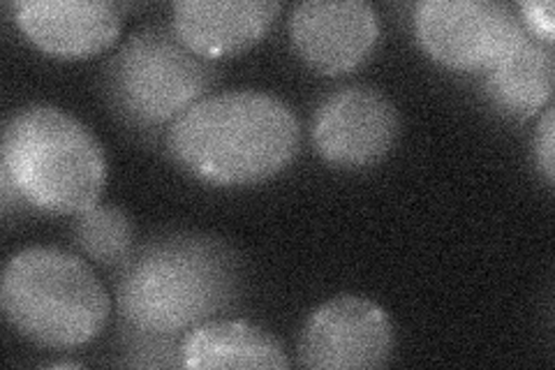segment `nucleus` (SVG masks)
I'll list each match as a JSON object with an SVG mask.
<instances>
[{
    "instance_id": "obj_1",
    "label": "nucleus",
    "mask_w": 555,
    "mask_h": 370,
    "mask_svg": "<svg viewBox=\"0 0 555 370\" xmlns=\"http://www.w3.org/2000/svg\"><path fill=\"white\" fill-rule=\"evenodd\" d=\"M241 261L228 243L165 234L132 253L116 283L118 315L149 336H177L214 320L241 296Z\"/></svg>"
},
{
    "instance_id": "obj_8",
    "label": "nucleus",
    "mask_w": 555,
    "mask_h": 370,
    "mask_svg": "<svg viewBox=\"0 0 555 370\" xmlns=\"http://www.w3.org/2000/svg\"><path fill=\"white\" fill-rule=\"evenodd\" d=\"M401 120L393 102L366 84L338 88L312 118V142L326 163L359 169L389 155Z\"/></svg>"
},
{
    "instance_id": "obj_2",
    "label": "nucleus",
    "mask_w": 555,
    "mask_h": 370,
    "mask_svg": "<svg viewBox=\"0 0 555 370\" xmlns=\"http://www.w3.org/2000/svg\"><path fill=\"white\" fill-rule=\"evenodd\" d=\"M301 126L281 98L262 91L204 95L171 123L167 146L183 169L211 186H250L297 155Z\"/></svg>"
},
{
    "instance_id": "obj_12",
    "label": "nucleus",
    "mask_w": 555,
    "mask_h": 370,
    "mask_svg": "<svg viewBox=\"0 0 555 370\" xmlns=\"http://www.w3.org/2000/svg\"><path fill=\"white\" fill-rule=\"evenodd\" d=\"M183 368H289L287 352L262 327L243 320H208L190 329L179 345Z\"/></svg>"
},
{
    "instance_id": "obj_3",
    "label": "nucleus",
    "mask_w": 555,
    "mask_h": 370,
    "mask_svg": "<svg viewBox=\"0 0 555 370\" xmlns=\"http://www.w3.org/2000/svg\"><path fill=\"white\" fill-rule=\"evenodd\" d=\"M0 174L35 208L79 216L98 206L107 161L79 118L51 104H30L5 123Z\"/></svg>"
},
{
    "instance_id": "obj_7",
    "label": "nucleus",
    "mask_w": 555,
    "mask_h": 370,
    "mask_svg": "<svg viewBox=\"0 0 555 370\" xmlns=\"http://www.w3.org/2000/svg\"><path fill=\"white\" fill-rule=\"evenodd\" d=\"M396 347L389 312L366 296L340 294L312 312L299 339V361L312 370L387 366Z\"/></svg>"
},
{
    "instance_id": "obj_15",
    "label": "nucleus",
    "mask_w": 555,
    "mask_h": 370,
    "mask_svg": "<svg viewBox=\"0 0 555 370\" xmlns=\"http://www.w3.org/2000/svg\"><path fill=\"white\" fill-rule=\"evenodd\" d=\"M537 163H540V169L544 171L546 181H555V110L548 107L544 112V118L540 123V130H537Z\"/></svg>"
},
{
    "instance_id": "obj_11",
    "label": "nucleus",
    "mask_w": 555,
    "mask_h": 370,
    "mask_svg": "<svg viewBox=\"0 0 555 370\" xmlns=\"http://www.w3.org/2000/svg\"><path fill=\"white\" fill-rule=\"evenodd\" d=\"M281 3L273 0H179L173 30L206 61L241 54L269 33Z\"/></svg>"
},
{
    "instance_id": "obj_9",
    "label": "nucleus",
    "mask_w": 555,
    "mask_h": 370,
    "mask_svg": "<svg viewBox=\"0 0 555 370\" xmlns=\"http://www.w3.org/2000/svg\"><path fill=\"white\" fill-rule=\"evenodd\" d=\"M289 38L312 69L340 75L371 56L379 22L363 0H306L292 12Z\"/></svg>"
},
{
    "instance_id": "obj_6",
    "label": "nucleus",
    "mask_w": 555,
    "mask_h": 370,
    "mask_svg": "<svg viewBox=\"0 0 555 370\" xmlns=\"http://www.w3.org/2000/svg\"><path fill=\"white\" fill-rule=\"evenodd\" d=\"M414 33L430 59L454 69H489L528 38L518 14L495 0H424Z\"/></svg>"
},
{
    "instance_id": "obj_5",
    "label": "nucleus",
    "mask_w": 555,
    "mask_h": 370,
    "mask_svg": "<svg viewBox=\"0 0 555 370\" xmlns=\"http://www.w3.org/2000/svg\"><path fill=\"white\" fill-rule=\"evenodd\" d=\"M214 79L211 61L195 54L177 30L146 26L116 51L104 73V88L120 118L155 128L193 107Z\"/></svg>"
},
{
    "instance_id": "obj_14",
    "label": "nucleus",
    "mask_w": 555,
    "mask_h": 370,
    "mask_svg": "<svg viewBox=\"0 0 555 370\" xmlns=\"http://www.w3.org/2000/svg\"><path fill=\"white\" fill-rule=\"evenodd\" d=\"M73 234L86 257L112 267V264H124L130 257L134 225L124 208L93 206L79 214Z\"/></svg>"
},
{
    "instance_id": "obj_13",
    "label": "nucleus",
    "mask_w": 555,
    "mask_h": 370,
    "mask_svg": "<svg viewBox=\"0 0 555 370\" xmlns=\"http://www.w3.org/2000/svg\"><path fill=\"white\" fill-rule=\"evenodd\" d=\"M553 77L555 65L551 47L526 38L489 67L486 95L500 114L530 118L548 104Z\"/></svg>"
},
{
    "instance_id": "obj_16",
    "label": "nucleus",
    "mask_w": 555,
    "mask_h": 370,
    "mask_svg": "<svg viewBox=\"0 0 555 370\" xmlns=\"http://www.w3.org/2000/svg\"><path fill=\"white\" fill-rule=\"evenodd\" d=\"M520 16H524L526 26L537 35V38H542L544 44H553V3L551 0H530V3H520L518 5Z\"/></svg>"
},
{
    "instance_id": "obj_10",
    "label": "nucleus",
    "mask_w": 555,
    "mask_h": 370,
    "mask_svg": "<svg viewBox=\"0 0 555 370\" xmlns=\"http://www.w3.org/2000/svg\"><path fill=\"white\" fill-rule=\"evenodd\" d=\"M120 5L102 0H20L14 24L44 54L86 59L114 44L120 33Z\"/></svg>"
},
{
    "instance_id": "obj_4",
    "label": "nucleus",
    "mask_w": 555,
    "mask_h": 370,
    "mask_svg": "<svg viewBox=\"0 0 555 370\" xmlns=\"http://www.w3.org/2000/svg\"><path fill=\"white\" fill-rule=\"evenodd\" d=\"M0 306L24 339L56 349L95 341L112 312L109 294L89 264L49 245L12 255L3 271Z\"/></svg>"
}]
</instances>
